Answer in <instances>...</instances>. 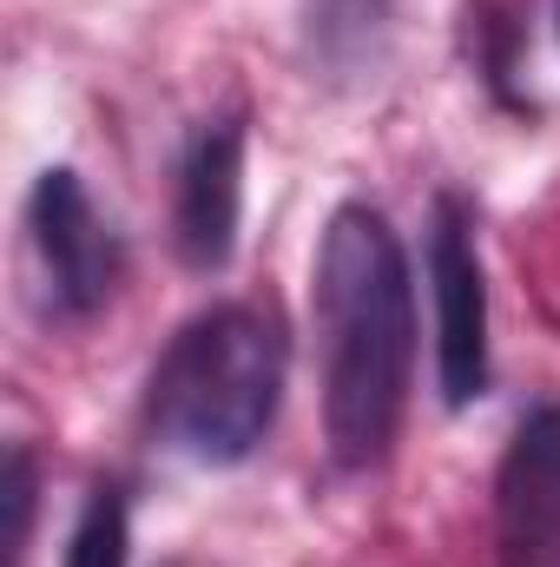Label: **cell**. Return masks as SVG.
I'll list each match as a JSON object with an SVG mask.
<instances>
[{"label": "cell", "mask_w": 560, "mask_h": 567, "mask_svg": "<svg viewBox=\"0 0 560 567\" xmlns=\"http://www.w3.org/2000/svg\"><path fill=\"white\" fill-rule=\"evenodd\" d=\"M310 317L323 357V435L343 468H370L390 455L409 377H416V297L409 258L383 212L343 205L323 225L317 271H310Z\"/></svg>", "instance_id": "6da1fadb"}, {"label": "cell", "mask_w": 560, "mask_h": 567, "mask_svg": "<svg viewBox=\"0 0 560 567\" xmlns=\"http://www.w3.org/2000/svg\"><path fill=\"white\" fill-rule=\"evenodd\" d=\"M278 396V323L251 303H218L165 343V357L145 383V423L172 455L205 462V468H231L271 435Z\"/></svg>", "instance_id": "7a4b0ae2"}, {"label": "cell", "mask_w": 560, "mask_h": 567, "mask_svg": "<svg viewBox=\"0 0 560 567\" xmlns=\"http://www.w3.org/2000/svg\"><path fill=\"white\" fill-rule=\"evenodd\" d=\"M120 238L86 198L80 172H40L27 198V297L46 323H86L120 290Z\"/></svg>", "instance_id": "3957f363"}, {"label": "cell", "mask_w": 560, "mask_h": 567, "mask_svg": "<svg viewBox=\"0 0 560 567\" xmlns=\"http://www.w3.org/2000/svg\"><path fill=\"white\" fill-rule=\"evenodd\" d=\"M428 297H435V383L462 410L488 390V271L468 198L442 192L428 212Z\"/></svg>", "instance_id": "277c9868"}, {"label": "cell", "mask_w": 560, "mask_h": 567, "mask_svg": "<svg viewBox=\"0 0 560 567\" xmlns=\"http://www.w3.org/2000/svg\"><path fill=\"white\" fill-rule=\"evenodd\" d=\"M501 567H560V403L515 429L495 475Z\"/></svg>", "instance_id": "5b68a950"}, {"label": "cell", "mask_w": 560, "mask_h": 567, "mask_svg": "<svg viewBox=\"0 0 560 567\" xmlns=\"http://www.w3.org/2000/svg\"><path fill=\"white\" fill-rule=\"evenodd\" d=\"M238 218H245V120H211L178 165V205H172L178 258L191 271H225L238 251Z\"/></svg>", "instance_id": "8992f818"}, {"label": "cell", "mask_w": 560, "mask_h": 567, "mask_svg": "<svg viewBox=\"0 0 560 567\" xmlns=\"http://www.w3.org/2000/svg\"><path fill=\"white\" fill-rule=\"evenodd\" d=\"M303 33H310V60L323 66V80L363 86L390 60L396 0H303Z\"/></svg>", "instance_id": "52a82bcc"}, {"label": "cell", "mask_w": 560, "mask_h": 567, "mask_svg": "<svg viewBox=\"0 0 560 567\" xmlns=\"http://www.w3.org/2000/svg\"><path fill=\"white\" fill-rule=\"evenodd\" d=\"M66 567H126V502L100 488L66 542Z\"/></svg>", "instance_id": "ba28073f"}, {"label": "cell", "mask_w": 560, "mask_h": 567, "mask_svg": "<svg viewBox=\"0 0 560 567\" xmlns=\"http://www.w3.org/2000/svg\"><path fill=\"white\" fill-rule=\"evenodd\" d=\"M7 567L27 561V542H33V495H40V482H33V455L27 449H7Z\"/></svg>", "instance_id": "9c48e42d"}]
</instances>
